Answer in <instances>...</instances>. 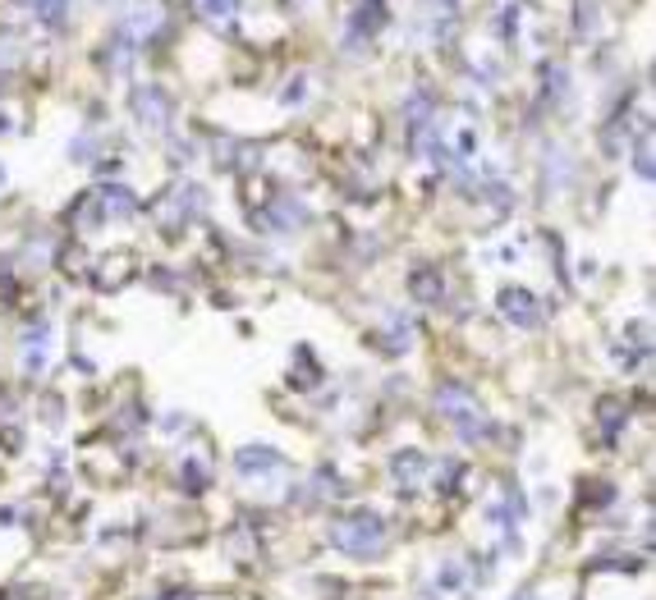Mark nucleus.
Returning <instances> with one entry per match:
<instances>
[{
  "instance_id": "f257e3e1",
  "label": "nucleus",
  "mask_w": 656,
  "mask_h": 600,
  "mask_svg": "<svg viewBox=\"0 0 656 600\" xmlns=\"http://www.w3.org/2000/svg\"><path fill=\"white\" fill-rule=\"evenodd\" d=\"M336 545H345V550H354V555H368V550H377L381 545V536H386V527H381V518H349V523H340L336 532Z\"/></svg>"
}]
</instances>
